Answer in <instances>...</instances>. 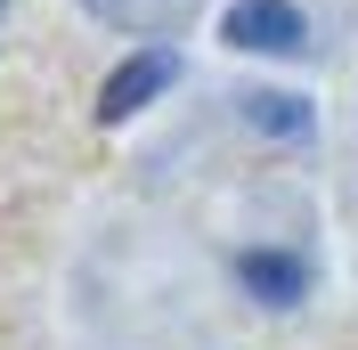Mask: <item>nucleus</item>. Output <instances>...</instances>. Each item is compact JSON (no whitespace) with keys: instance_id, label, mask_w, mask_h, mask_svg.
I'll return each instance as SVG.
<instances>
[{"instance_id":"nucleus-1","label":"nucleus","mask_w":358,"mask_h":350,"mask_svg":"<svg viewBox=\"0 0 358 350\" xmlns=\"http://www.w3.org/2000/svg\"><path fill=\"white\" fill-rule=\"evenodd\" d=\"M220 41L228 49H261V57H293V49L310 41V24H301V8H285V0H236L220 17Z\"/></svg>"},{"instance_id":"nucleus-2","label":"nucleus","mask_w":358,"mask_h":350,"mask_svg":"<svg viewBox=\"0 0 358 350\" xmlns=\"http://www.w3.org/2000/svg\"><path fill=\"white\" fill-rule=\"evenodd\" d=\"M163 82H171V57H163V49L131 57V66H122V74H106V90H98V122H131V114L147 106Z\"/></svg>"},{"instance_id":"nucleus-3","label":"nucleus","mask_w":358,"mask_h":350,"mask_svg":"<svg viewBox=\"0 0 358 350\" xmlns=\"http://www.w3.org/2000/svg\"><path fill=\"white\" fill-rule=\"evenodd\" d=\"M236 277H245L261 302H277V309L310 293V269H301V261H285V253H245V261H236Z\"/></svg>"},{"instance_id":"nucleus-4","label":"nucleus","mask_w":358,"mask_h":350,"mask_svg":"<svg viewBox=\"0 0 358 350\" xmlns=\"http://www.w3.org/2000/svg\"><path fill=\"white\" fill-rule=\"evenodd\" d=\"M245 122L268 131V139H301V131H310V106L285 98V90H252V98H245Z\"/></svg>"}]
</instances>
